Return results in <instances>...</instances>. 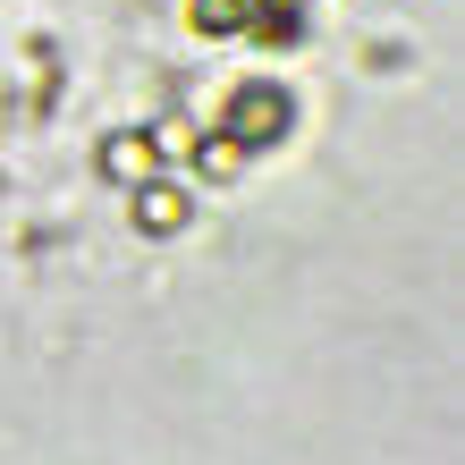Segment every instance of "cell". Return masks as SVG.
<instances>
[{
	"label": "cell",
	"mask_w": 465,
	"mask_h": 465,
	"mask_svg": "<svg viewBox=\"0 0 465 465\" xmlns=\"http://www.w3.org/2000/svg\"><path fill=\"white\" fill-rule=\"evenodd\" d=\"M288 127H296V102H288V85H262V76H254V85H237V94H229V119H221V135H237L245 153H254V144H280Z\"/></svg>",
	"instance_id": "6da1fadb"
},
{
	"label": "cell",
	"mask_w": 465,
	"mask_h": 465,
	"mask_svg": "<svg viewBox=\"0 0 465 465\" xmlns=\"http://www.w3.org/2000/svg\"><path fill=\"white\" fill-rule=\"evenodd\" d=\"M195 170H203L212 186H229V178L245 170V144H237V135H212V144H195Z\"/></svg>",
	"instance_id": "5b68a950"
},
{
	"label": "cell",
	"mask_w": 465,
	"mask_h": 465,
	"mask_svg": "<svg viewBox=\"0 0 465 465\" xmlns=\"http://www.w3.org/2000/svg\"><path fill=\"white\" fill-rule=\"evenodd\" d=\"M245 35H262V43H296L305 25H296L288 0H254V17H245Z\"/></svg>",
	"instance_id": "8992f818"
},
{
	"label": "cell",
	"mask_w": 465,
	"mask_h": 465,
	"mask_svg": "<svg viewBox=\"0 0 465 465\" xmlns=\"http://www.w3.org/2000/svg\"><path fill=\"white\" fill-rule=\"evenodd\" d=\"M102 178L144 186L153 178V135H102Z\"/></svg>",
	"instance_id": "3957f363"
},
{
	"label": "cell",
	"mask_w": 465,
	"mask_h": 465,
	"mask_svg": "<svg viewBox=\"0 0 465 465\" xmlns=\"http://www.w3.org/2000/svg\"><path fill=\"white\" fill-rule=\"evenodd\" d=\"M186 212H195V203H186L178 186H161V178L135 186V229H144V237H178V229H186Z\"/></svg>",
	"instance_id": "7a4b0ae2"
},
{
	"label": "cell",
	"mask_w": 465,
	"mask_h": 465,
	"mask_svg": "<svg viewBox=\"0 0 465 465\" xmlns=\"http://www.w3.org/2000/svg\"><path fill=\"white\" fill-rule=\"evenodd\" d=\"M245 17H254V0H186L195 35H245Z\"/></svg>",
	"instance_id": "277c9868"
},
{
	"label": "cell",
	"mask_w": 465,
	"mask_h": 465,
	"mask_svg": "<svg viewBox=\"0 0 465 465\" xmlns=\"http://www.w3.org/2000/svg\"><path fill=\"white\" fill-rule=\"evenodd\" d=\"M153 153H195V127H186V119H161V135H153Z\"/></svg>",
	"instance_id": "52a82bcc"
}]
</instances>
